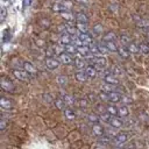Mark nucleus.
I'll use <instances>...</instances> for the list:
<instances>
[{
  "instance_id": "f257e3e1",
  "label": "nucleus",
  "mask_w": 149,
  "mask_h": 149,
  "mask_svg": "<svg viewBox=\"0 0 149 149\" xmlns=\"http://www.w3.org/2000/svg\"><path fill=\"white\" fill-rule=\"evenodd\" d=\"M71 5L70 2H55L52 5V10L57 12V13H64V12H69Z\"/></svg>"
},
{
  "instance_id": "f03ea898",
  "label": "nucleus",
  "mask_w": 149,
  "mask_h": 149,
  "mask_svg": "<svg viewBox=\"0 0 149 149\" xmlns=\"http://www.w3.org/2000/svg\"><path fill=\"white\" fill-rule=\"evenodd\" d=\"M13 74L15 76L16 79H19L21 81H28L30 79V74L24 70H14Z\"/></svg>"
},
{
  "instance_id": "7ed1b4c3",
  "label": "nucleus",
  "mask_w": 149,
  "mask_h": 149,
  "mask_svg": "<svg viewBox=\"0 0 149 149\" xmlns=\"http://www.w3.org/2000/svg\"><path fill=\"white\" fill-rule=\"evenodd\" d=\"M104 80L106 84L108 85H118L119 84V79L116 78L115 74H113V72H106L105 76H104Z\"/></svg>"
},
{
  "instance_id": "20e7f679",
  "label": "nucleus",
  "mask_w": 149,
  "mask_h": 149,
  "mask_svg": "<svg viewBox=\"0 0 149 149\" xmlns=\"http://www.w3.org/2000/svg\"><path fill=\"white\" fill-rule=\"evenodd\" d=\"M58 59H59V62L61 63H63V64H65V65H69V64H72L74 61H73V58H72V56L70 55V54H68V52H62L61 55H58Z\"/></svg>"
},
{
  "instance_id": "39448f33",
  "label": "nucleus",
  "mask_w": 149,
  "mask_h": 149,
  "mask_svg": "<svg viewBox=\"0 0 149 149\" xmlns=\"http://www.w3.org/2000/svg\"><path fill=\"white\" fill-rule=\"evenodd\" d=\"M59 59L57 58H54V57H48L45 59V66L50 70H54V69H57L59 66Z\"/></svg>"
},
{
  "instance_id": "423d86ee",
  "label": "nucleus",
  "mask_w": 149,
  "mask_h": 149,
  "mask_svg": "<svg viewBox=\"0 0 149 149\" xmlns=\"http://www.w3.org/2000/svg\"><path fill=\"white\" fill-rule=\"evenodd\" d=\"M78 38L80 40V42L83 43V45H90L92 44V36L88 33H79Z\"/></svg>"
},
{
  "instance_id": "0eeeda50",
  "label": "nucleus",
  "mask_w": 149,
  "mask_h": 149,
  "mask_svg": "<svg viewBox=\"0 0 149 149\" xmlns=\"http://www.w3.org/2000/svg\"><path fill=\"white\" fill-rule=\"evenodd\" d=\"M77 52L79 56H83V57H90L91 56V51H90V48L88 45H79L77 47Z\"/></svg>"
},
{
  "instance_id": "6e6552de",
  "label": "nucleus",
  "mask_w": 149,
  "mask_h": 149,
  "mask_svg": "<svg viewBox=\"0 0 149 149\" xmlns=\"http://www.w3.org/2000/svg\"><path fill=\"white\" fill-rule=\"evenodd\" d=\"M23 70L27 71L30 76H35V74L37 73L36 68H35L30 62H24V63H23Z\"/></svg>"
},
{
  "instance_id": "1a4fd4ad",
  "label": "nucleus",
  "mask_w": 149,
  "mask_h": 149,
  "mask_svg": "<svg viewBox=\"0 0 149 149\" xmlns=\"http://www.w3.org/2000/svg\"><path fill=\"white\" fill-rule=\"evenodd\" d=\"M59 42L62 45H68V44H72V35L68 34V33H64L61 35V38H59Z\"/></svg>"
},
{
  "instance_id": "9d476101",
  "label": "nucleus",
  "mask_w": 149,
  "mask_h": 149,
  "mask_svg": "<svg viewBox=\"0 0 149 149\" xmlns=\"http://www.w3.org/2000/svg\"><path fill=\"white\" fill-rule=\"evenodd\" d=\"M1 87H2L5 91H7V92H12V91H14V88H15L14 84H13L10 80H8V79H2V81H1Z\"/></svg>"
},
{
  "instance_id": "9b49d317",
  "label": "nucleus",
  "mask_w": 149,
  "mask_h": 149,
  "mask_svg": "<svg viewBox=\"0 0 149 149\" xmlns=\"http://www.w3.org/2000/svg\"><path fill=\"white\" fill-rule=\"evenodd\" d=\"M127 140H128V134L127 133H119L116 136H114V143L115 144L125 143Z\"/></svg>"
},
{
  "instance_id": "f8f14e48",
  "label": "nucleus",
  "mask_w": 149,
  "mask_h": 149,
  "mask_svg": "<svg viewBox=\"0 0 149 149\" xmlns=\"http://www.w3.org/2000/svg\"><path fill=\"white\" fill-rule=\"evenodd\" d=\"M85 72H86L88 78H95L97 73H98V70L94 68V65H87L85 68Z\"/></svg>"
},
{
  "instance_id": "ddd939ff",
  "label": "nucleus",
  "mask_w": 149,
  "mask_h": 149,
  "mask_svg": "<svg viewBox=\"0 0 149 149\" xmlns=\"http://www.w3.org/2000/svg\"><path fill=\"white\" fill-rule=\"evenodd\" d=\"M121 99H122V95L115 91L108 93V101H111V102H119Z\"/></svg>"
},
{
  "instance_id": "4468645a",
  "label": "nucleus",
  "mask_w": 149,
  "mask_h": 149,
  "mask_svg": "<svg viewBox=\"0 0 149 149\" xmlns=\"http://www.w3.org/2000/svg\"><path fill=\"white\" fill-rule=\"evenodd\" d=\"M0 106H1L3 109H10L12 106H13V104H12V100H10V99L2 97V98L0 99Z\"/></svg>"
},
{
  "instance_id": "2eb2a0df",
  "label": "nucleus",
  "mask_w": 149,
  "mask_h": 149,
  "mask_svg": "<svg viewBox=\"0 0 149 149\" xmlns=\"http://www.w3.org/2000/svg\"><path fill=\"white\" fill-rule=\"evenodd\" d=\"M108 123H109L112 127H114V128H121V126H122V121H121V119L118 118V116H111Z\"/></svg>"
},
{
  "instance_id": "dca6fc26",
  "label": "nucleus",
  "mask_w": 149,
  "mask_h": 149,
  "mask_svg": "<svg viewBox=\"0 0 149 149\" xmlns=\"http://www.w3.org/2000/svg\"><path fill=\"white\" fill-rule=\"evenodd\" d=\"M73 63H74V66L77 69H79V70H85V68H86V62L81 57H77Z\"/></svg>"
},
{
  "instance_id": "f3484780",
  "label": "nucleus",
  "mask_w": 149,
  "mask_h": 149,
  "mask_svg": "<svg viewBox=\"0 0 149 149\" xmlns=\"http://www.w3.org/2000/svg\"><path fill=\"white\" fill-rule=\"evenodd\" d=\"M74 77H76V79L78 80V81H86L87 80V74H86V72H85V70H79V71H77L76 72V74H74Z\"/></svg>"
},
{
  "instance_id": "a211bd4d",
  "label": "nucleus",
  "mask_w": 149,
  "mask_h": 149,
  "mask_svg": "<svg viewBox=\"0 0 149 149\" xmlns=\"http://www.w3.org/2000/svg\"><path fill=\"white\" fill-rule=\"evenodd\" d=\"M76 20H77V22H81V23H87L88 22V17L84 12L76 13Z\"/></svg>"
},
{
  "instance_id": "6ab92c4d",
  "label": "nucleus",
  "mask_w": 149,
  "mask_h": 149,
  "mask_svg": "<svg viewBox=\"0 0 149 149\" xmlns=\"http://www.w3.org/2000/svg\"><path fill=\"white\" fill-rule=\"evenodd\" d=\"M92 132H93V134H94L95 136H98V137H100V136L104 135V128H102L100 125H98V123H95V125L92 126Z\"/></svg>"
},
{
  "instance_id": "aec40b11",
  "label": "nucleus",
  "mask_w": 149,
  "mask_h": 149,
  "mask_svg": "<svg viewBox=\"0 0 149 149\" xmlns=\"http://www.w3.org/2000/svg\"><path fill=\"white\" fill-rule=\"evenodd\" d=\"M118 54L122 58H128L129 57V51H128L127 47H125V45H121V47L118 48Z\"/></svg>"
},
{
  "instance_id": "412c9836",
  "label": "nucleus",
  "mask_w": 149,
  "mask_h": 149,
  "mask_svg": "<svg viewBox=\"0 0 149 149\" xmlns=\"http://www.w3.org/2000/svg\"><path fill=\"white\" fill-rule=\"evenodd\" d=\"M127 49L129 51V54H139L140 52V47L137 44H135L134 42H130L128 45H127Z\"/></svg>"
},
{
  "instance_id": "4be33fe9",
  "label": "nucleus",
  "mask_w": 149,
  "mask_h": 149,
  "mask_svg": "<svg viewBox=\"0 0 149 149\" xmlns=\"http://www.w3.org/2000/svg\"><path fill=\"white\" fill-rule=\"evenodd\" d=\"M64 50L65 52L70 54V55H74V54H78L77 52V47L74 44H68V45H64Z\"/></svg>"
},
{
  "instance_id": "5701e85b",
  "label": "nucleus",
  "mask_w": 149,
  "mask_h": 149,
  "mask_svg": "<svg viewBox=\"0 0 149 149\" xmlns=\"http://www.w3.org/2000/svg\"><path fill=\"white\" fill-rule=\"evenodd\" d=\"M76 28L79 33H88V28H87V23H81V22H77L76 23Z\"/></svg>"
},
{
  "instance_id": "b1692460",
  "label": "nucleus",
  "mask_w": 149,
  "mask_h": 149,
  "mask_svg": "<svg viewBox=\"0 0 149 149\" xmlns=\"http://www.w3.org/2000/svg\"><path fill=\"white\" fill-rule=\"evenodd\" d=\"M62 99H63V101L66 104V105H73L74 102H76V100H74V98L72 97V95H69V94H64V95H62Z\"/></svg>"
},
{
  "instance_id": "393cba45",
  "label": "nucleus",
  "mask_w": 149,
  "mask_h": 149,
  "mask_svg": "<svg viewBox=\"0 0 149 149\" xmlns=\"http://www.w3.org/2000/svg\"><path fill=\"white\" fill-rule=\"evenodd\" d=\"M118 114H119L121 118H123V116H127V115L129 114L128 107H127L126 105H122L121 107H119V108H118Z\"/></svg>"
},
{
  "instance_id": "a878e982",
  "label": "nucleus",
  "mask_w": 149,
  "mask_h": 149,
  "mask_svg": "<svg viewBox=\"0 0 149 149\" xmlns=\"http://www.w3.org/2000/svg\"><path fill=\"white\" fill-rule=\"evenodd\" d=\"M115 38H116V36H115V34H114V33H112V31H109V33L105 34V35H104V37H102V40H104L105 42H114V41H115Z\"/></svg>"
},
{
  "instance_id": "bb28decb",
  "label": "nucleus",
  "mask_w": 149,
  "mask_h": 149,
  "mask_svg": "<svg viewBox=\"0 0 149 149\" xmlns=\"http://www.w3.org/2000/svg\"><path fill=\"white\" fill-rule=\"evenodd\" d=\"M64 115H65V118L69 119V120H73V119L76 118V113H74V111H72L71 108H65V109H64Z\"/></svg>"
},
{
  "instance_id": "cd10ccee",
  "label": "nucleus",
  "mask_w": 149,
  "mask_h": 149,
  "mask_svg": "<svg viewBox=\"0 0 149 149\" xmlns=\"http://www.w3.org/2000/svg\"><path fill=\"white\" fill-rule=\"evenodd\" d=\"M106 112H107L109 115H112V116H116V115H118V108H116L115 106H113V105H108V106L106 107Z\"/></svg>"
},
{
  "instance_id": "c85d7f7f",
  "label": "nucleus",
  "mask_w": 149,
  "mask_h": 149,
  "mask_svg": "<svg viewBox=\"0 0 149 149\" xmlns=\"http://www.w3.org/2000/svg\"><path fill=\"white\" fill-rule=\"evenodd\" d=\"M105 45H106L107 50L108 51H112V52L118 51V48H119V47H116L115 42H105Z\"/></svg>"
},
{
  "instance_id": "c756f323",
  "label": "nucleus",
  "mask_w": 149,
  "mask_h": 149,
  "mask_svg": "<svg viewBox=\"0 0 149 149\" xmlns=\"http://www.w3.org/2000/svg\"><path fill=\"white\" fill-rule=\"evenodd\" d=\"M88 48H90V51H91V54H92L93 56H99V55H100L98 44H93V43H92V44L88 45Z\"/></svg>"
},
{
  "instance_id": "7c9ffc66",
  "label": "nucleus",
  "mask_w": 149,
  "mask_h": 149,
  "mask_svg": "<svg viewBox=\"0 0 149 149\" xmlns=\"http://www.w3.org/2000/svg\"><path fill=\"white\" fill-rule=\"evenodd\" d=\"M61 15L66 20V21H73L76 19V15H73L72 13H69V12H64V13H61Z\"/></svg>"
},
{
  "instance_id": "2f4dec72",
  "label": "nucleus",
  "mask_w": 149,
  "mask_h": 149,
  "mask_svg": "<svg viewBox=\"0 0 149 149\" xmlns=\"http://www.w3.org/2000/svg\"><path fill=\"white\" fill-rule=\"evenodd\" d=\"M139 47H140V52H142L143 55H148V54H149V44H147V43H141Z\"/></svg>"
},
{
  "instance_id": "473e14b6",
  "label": "nucleus",
  "mask_w": 149,
  "mask_h": 149,
  "mask_svg": "<svg viewBox=\"0 0 149 149\" xmlns=\"http://www.w3.org/2000/svg\"><path fill=\"white\" fill-rule=\"evenodd\" d=\"M137 21H136V26L137 27H140V28H146V27H148L149 26V22L148 21H146V20H143V19H136Z\"/></svg>"
},
{
  "instance_id": "72a5a7b5",
  "label": "nucleus",
  "mask_w": 149,
  "mask_h": 149,
  "mask_svg": "<svg viewBox=\"0 0 149 149\" xmlns=\"http://www.w3.org/2000/svg\"><path fill=\"white\" fill-rule=\"evenodd\" d=\"M87 118H88V121H90V122H93L94 125H95V123H98V122L100 121V118H99L97 114H93V113L88 114V116H87Z\"/></svg>"
},
{
  "instance_id": "f704fd0d",
  "label": "nucleus",
  "mask_w": 149,
  "mask_h": 149,
  "mask_svg": "<svg viewBox=\"0 0 149 149\" xmlns=\"http://www.w3.org/2000/svg\"><path fill=\"white\" fill-rule=\"evenodd\" d=\"M120 42L123 44V45H128L130 43V37L128 35H121L120 36Z\"/></svg>"
},
{
  "instance_id": "c9c22d12",
  "label": "nucleus",
  "mask_w": 149,
  "mask_h": 149,
  "mask_svg": "<svg viewBox=\"0 0 149 149\" xmlns=\"http://www.w3.org/2000/svg\"><path fill=\"white\" fill-rule=\"evenodd\" d=\"M57 83H58L59 85H65V84L68 83V77L64 76V74L58 76V77H57Z\"/></svg>"
},
{
  "instance_id": "e433bc0d",
  "label": "nucleus",
  "mask_w": 149,
  "mask_h": 149,
  "mask_svg": "<svg viewBox=\"0 0 149 149\" xmlns=\"http://www.w3.org/2000/svg\"><path fill=\"white\" fill-rule=\"evenodd\" d=\"M10 40V31H9V29H6L5 31H3V37H2V42H8Z\"/></svg>"
},
{
  "instance_id": "4c0bfd02",
  "label": "nucleus",
  "mask_w": 149,
  "mask_h": 149,
  "mask_svg": "<svg viewBox=\"0 0 149 149\" xmlns=\"http://www.w3.org/2000/svg\"><path fill=\"white\" fill-rule=\"evenodd\" d=\"M98 48H99L100 55H105V54H107V52H108V50H107V48H106V45H105V44H98Z\"/></svg>"
},
{
  "instance_id": "58836bf2",
  "label": "nucleus",
  "mask_w": 149,
  "mask_h": 149,
  "mask_svg": "<svg viewBox=\"0 0 149 149\" xmlns=\"http://www.w3.org/2000/svg\"><path fill=\"white\" fill-rule=\"evenodd\" d=\"M55 104H56V106H57L59 109H63V108L65 107V105H66V104L63 101V99H57Z\"/></svg>"
},
{
  "instance_id": "ea45409f",
  "label": "nucleus",
  "mask_w": 149,
  "mask_h": 149,
  "mask_svg": "<svg viewBox=\"0 0 149 149\" xmlns=\"http://www.w3.org/2000/svg\"><path fill=\"white\" fill-rule=\"evenodd\" d=\"M111 116H112V115H109L108 113H104V114L100 115V120H102V121H105V122H109Z\"/></svg>"
},
{
  "instance_id": "a19ab883",
  "label": "nucleus",
  "mask_w": 149,
  "mask_h": 149,
  "mask_svg": "<svg viewBox=\"0 0 149 149\" xmlns=\"http://www.w3.org/2000/svg\"><path fill=\"white\" fill-rule=\"evenodd\" d=\"M93 31L97 33V34L102 33V26H101V24H95V26L93 27Z\"/></svg>"
},
{
  "instance_id": "79ce46f5",
  "label": "nucleus",
  "mask_w": 149,
  "mask_h": 149,
  "mask_svg": "<svg viewBox=\"0 0 149 149\" xmlns=\"http://www.w3.org/2000/svg\"><path fill=\"white\" fill-rule=\"evenodd\" d=\"M112 72H113V74H115V76H118V74H122V69H120L119 66H114L113 70H112Z\"/></svg>"
},
{
  "instance_id": "37998d69",
  "label": "nucleus",
  "mask_w": 149,
  "mask_h": 149,
  "mask_svg": "<svg viewBox=\"0 0 149 149\" xmlns=\"http://www.w3.org/2000/svg\"><path fill=\"white\" fill-rule=\"evenodd\" d=\"M0 10H1V16H0V19H1V21H3V20L6 19V14H7L6 8H5V7H1Z\"/></svg>"
},
{
  "instance_id": "c03bdc74",
  "label": "nucleus",
  "mask_w": 149,
  "mask_h": 149,
  "mask_svg": "<svg viewBox=\"0 0 149 149\" xmlns=\"http://www.w3.org/2000/svg\"><path fill=\"white\" fill-rule=\"evenodd\" d=\"M99 98H100L101 100H108V93H106V92H101V93L99 94Z\"/></svg>"
},
{
  "instance_id": "a18cd8bd",
  "label": "nucleus",
  "mask_w": 149,
  "mask_h": 149,
  "mask_svg": "<svg viewBox=\"0 0 149 149\" xmlns=\"http://www.w3.org/2000/svg\"><path fill=\"white\" fill-rule=\"evenodd\" d=\"M30 5H31V0H23V1H22L23 8H27V7H29Z\"/></svg>"
},
{
  "instance_id": "49530a36",
  "label": "nucleus",
  "mask_w": 149,
  "mask_h": 149,
  "mask_svg": "<svg viewBox=\"0 0 149 149\" xmlns=\"http://www.w3.org/2000/svg\"><path fill=\"white\" fill-rule=\"evenodd\" d=\"M6 126H7L6 121L2 119V120H1V122H0V129H1V130H5V129H6Z\"/></svg>"
},
{
  "instance_id": "de8ad7c7",
  "label": "nucleus",
  "mask_w": 149,
  "mask_h": 149,
  "mask_svg": "<svg viewBox=\"0 0 149 149\" xmlns=\"http://www.w3.org/2000/svg\"><path fill=\"white\" fill-rule=\"evenodd\" d=\"M125 104H129V102H132V100L129 99V98H127V97H122V99H121Z\"/></svg>"
},
{
  "instance_id": "09e8293b",
  "label": "nucleus",
  "mask_w": 149,
  "mask_h": 149,
  "mask_svg": "<svg viewBox=\"0 0 149 149\" xmlns=\"http://www.w3.org/2000/svg\"><path fill=\"white\" fill-rule=\"evenodd\" d=\"M79 105H80V106H86V105H87V101L81 99V100H79Z\"/></svg>"
},
{
  "instance_id": "8fccbe9b",
  "label": "nucleus",
  "mask_w": 149,
  "mask_h": 149,
  "mask_svg": "<svg viewBox=\"0 0 149 149\" xmlns=\"http://www.w3.org/2000/svg\"><path fill=\"white\" fill-rule=\"evenodd\" d=\"M76 1H79V2H87V0H76Z\"/></svg>"
},
{
  "instance_id": "3c124183",
  "label": "nucleus",
  "mask_w": 149,
  "mask_h": 149,
  "mask_svg": "<svg viewBox=\"0 0 149 149\" xmlns=\"http://www.w3.org/2000/svg\"><path fill=\"white\" fill-rule=\"evenodd\" d=\"M115 149H121V148H115Z\"/></svg>"
},
{
  "instance_id": "603ef678",
  "label": "nucleus",
  "mask_w": 149,
  "mask_h": 149,
  "mask_svg": "<svg viewBox=\"0 0 149 149\" xmlns=\"http://www.w3.org/2000/svg\"><path fill=\"white\" fill-rule=\"evenodd\" d=\"M3 1H8V0H3Z\"/></svg>"
}]
</instances>
